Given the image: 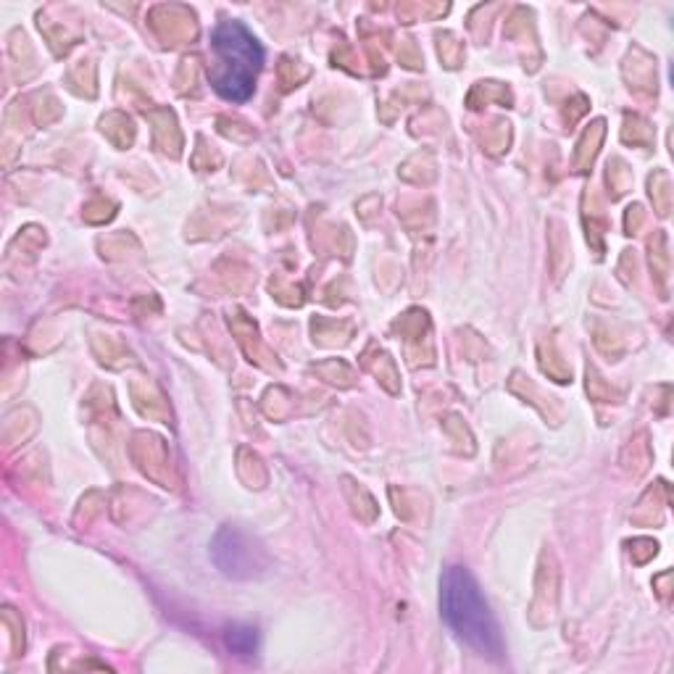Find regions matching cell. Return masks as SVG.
Segmentation results:
<instances>
[{"label": "cell", "instance_id": "cell-1", "mask_svg": "<svg viewBox=\"0 0 674 674\" xmlns=\"http://www.w3.org/2000/svg\"><path fill=\"white\" fill-rule=\"evenodd\" d=\"M441 614L469 648L487 659L504 657V635L482 596L480 585L463 567H448L441 580Z\"/></svg>", "mask_w": 674, "mask_h": 674}, {"label": "cell", "instance_id": "cell-2", "mask_svg": "<svg viewBox=\"0 0 674 674\" xmlns=\"http://www.w3.org/2000/svg\"><path fill=\"white\" fill-rule=\"evenodd\" d=\"M216 66L212 69V85L221 98L234 103L249 101L262 72L264 51L251 29L240 22H221L212 35Z\"/></svg>", "mask_w": 674, "mask_h": 674}, {"label": "cell", "instance_id": "cell-3", "mask_svg": "<svg viewBox=\"0 0 674 674\" xmlns=\"http://www.w3.org/2000/svg\"><path fill=\"white\" fill-rule=\"evenodd\" d=\"M214 564L234 580H251L267 569V554L264 548L238 527H221L212 546Z\"/></svg>", "mask_w": 674, "mask_h": 674}, {"label": "cell", "instance_id": "cell-4", "mask_svg": "<svg viewBox=\"0 0 674 674\" xmlns=\"http://www.w3.org/2000/svg\"><path fill=\"white\" fill-rule=\"evenodd\" d=\"M603 135H606V122L603 119H596L590 127L585 129L583 140H580V145H577V156H574V164H577L580 171H587V166L593 164V158H596L598 145H601Z\"/></svg>", "mask_w": 674, "mask_h": 674}, {"label": "cell", "instance_id": "cell-5", "mask_svg": "<svg viewBox=\"0 0 674 674\" xmlns=\"http://www.w3.org/2000/svg\"><path fill=\"white\" fill-rule=\"evenodd\" d=\"M225 643L232 653H238V657H251V653H256L258 635L253 627H245V624H234V627L227 630Z\"/></svg>", "mask_w": 674, "mask_h": 674}, {"label": "cell", "instance_id": "cell-6", "mask_svg": "<svg viewBox=\"0 0 674 674\" xmlns=\"http://www.w3.org/2000/svg\"><path fill=\"white\" fill-rule=\"evenodd\" d=\"M648 188H651V198L657 201V208L661 216L670 214V203H672V193H670V177L664 171H657L651 179H648Z\"/></svg>", "mask_w": 674, "mask_h": 674}]
</instances>
